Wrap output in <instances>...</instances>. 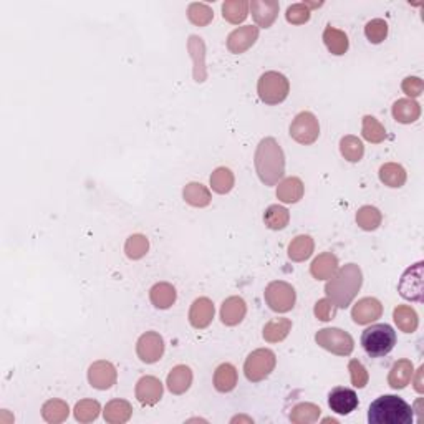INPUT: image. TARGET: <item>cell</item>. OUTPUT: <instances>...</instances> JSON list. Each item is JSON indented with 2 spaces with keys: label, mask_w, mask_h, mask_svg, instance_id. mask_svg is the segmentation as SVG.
<instances>
[{
  "label": "cell",
  "mask_w": 424,
  "mask_h": 424,
  "mask_svg": "<svg viewBox=\"0 0 424 424\" xmlns=\"http://www.w3.org/2000/svg\"><path fill=\"white\" fill-rule=\"evenodd\" d=\"M305 186L300 178H285L278 183L277 188V197L283 204H295L304 197Z\"/></svg>",
  "instance_id": "cell-24"
},
{
  "label": "cell",
  "mask_w": 424,
  "mask_h": 424,
  "mask_svg": "<svg viewBox=\"0 0 424 424\" xmlns=\"http://www.w3.org/2000/svg\"><path fill=\"white\" fill-rule=\"evenodd\" d=\"M292 332V320L290 318H272L270 322L264 327V340L267 344H281L285 340L288 333Z\"/></svg>",
  "instance_id": "cell-30"
},
{
  "label": "cell",
  "mask_w": 424,
  "mask_h": 424,
  "mask_svg": "<svg viewBox=\"0 0 424 424\" xmlns=\"http://www.w3.org/2000/svg\"><path fill=\"white\" fill-rule=\"evenodd\" d=\"M313 313L315 317L322 320V322H330V320L335 318L337 315V305L333 304L330 299H322L315 304Z\"/></svg>",
  "instance_id": "cell-49"
},
{
  "label": "cell",
  "mask_w": 424,
  "mask_h": 424,
  "mask_svg": "<svg viewBox=\"0 0 424 424\" xmlns=\"http://www.w3.org/2000/svg\"><path fill=\"white\" fill-rule=\"evenodd\" d=\"M365 35H367L369 43L373 45L385 42L388 37V24L383 19L369 20L367 27H365Z\"/></svg>",
  "instance_id": "cell-46"
},
{
  "label": "cell",
  "mask_w": 424,
  "mask_h": 424,
  "mask_svg": "<svg viewBox=\"0 0 424 424\" xmlns=\"http://www.w3.org/2000/svg\"><path fill=\"white\" fill-rule=\"evenodd\" d=\"M162 391H164V388H162V383L156 376H143L136 383L134 395H136V400L143 406H155L161 401Z\"/></svg>",
  "instance_id": "cell-17"
},
{
  "label": "cell",
  "mask_w": 424,
  "mask_h": 424,
  "mask_svg": "<svg viewBox=\"0 0 424 424\" xmlns=\"http://www.w3.org/2000/svg\"><path fill=\"white\" fill-rule=\"evenodd\" d=\"M362 285V269L356 264H346L338 269L332 278H328L325 293H327V299H330L337 305V309H346L358 295Z\"/></svg>",
  "instance_id": "cell-1"
},
{
  "label": "cell",
  "mask_w": 424,
  "mask_h": 424,
  "mask_svg": "<svg viewBox=\"0 0 424 424\" xmlns=\"http://www.w3.org/2000/svg\"><path fill=\"white\" fill-rule=\"evenodd\" d=\"M348 372H350V378H351V385H353L355 388L362 390V388L368 385L369 374L367 372V368L363 367L362 362H358V360H350Z\"/></svg>",
  "instance_id": "cell-48"
},
{
  "label": "cell",
  "mask_w": 424,
  "mask_h": 424,
  "mask_svg": "<svg viewBox=\"0 0 424 424\" xmlns=\"http://www.w3.org/2000/svg\"><path fill=\"white\" fill-rule=\"evenodd\" d=\"M421 116V105L411 98H401L393 105V118L401 125H411Z\"/></svg>",
  "instance_id": "cell-26"
},
{
  "label": "cell",
  "mask_w": 424,
  "mask_h": 424,
  "mask_svg": "<svg viewBox=\"0 0 424 424\" xmlns=\"http://www.w3.org/2000/svg\"><path fill=\"white\" fill-rule=\"evenodd\" d=\"M148 250H150V241H148V237L143 236V234H133V236L126 239L125 252L128 259H143V257L148 254Z\"/></svg>",
  "instance_id": "cell-43"
},
{
  "label": "cell",
  "mask_w": 424,
  "mask_h": 424,
  "mask_svg": "<svg viewBox=\"0 0 424 424\" xmlns=\"http://www.w3.org/2000/svg\"><path fill=\"white\" fill-rule=\"evenodd\" d=\"M423 374H424V367H419L416 378H414V390L418 391L419 395L424 393V386H423Z\"/></svg>",
  "instance_id": "cell-51"
},
{
  "label": "cell",
  "mask_w": 424,
  "mask_h": 424,
  "mask_svg": "<svg viewBox=\"0 0 424 424\" xmlns=\"http://www.w3.org/2000/svg\"><path fill=\"white\" fill-rule=\"evenodd\" d=\"M362 134L367 141L373 144H380L386 139V129L380 121L374 116L367 115L363 116V126H362Z\"/></svg>",
  "instance_id": "cell-40"
},
{
  "label": "cell",
  "mask_w": 424,
  "mask_h": 424,
  "mask_svg": "<svg viewBox=\"0 0 424 424\" xmlns=\"http://www.w3.org/2000/svg\"><path fill=\"white\" fill-rule=\"evenodd\" d=\"M214 318V304L207 297H201L192 302L191 310H189V323L196 330H204L209 327Z\"/></svg>",
  "instance_id": "cell-18"
},
{
  "label": "cell",
  "mask_w": 424,
  "mask_h": 424,
  "mask_svg": "<svg viewBox=\"0 0 424 424\" xmlns=\"http://www.w3.org/2000/svg\"><path fill=\"white\" fill-rule=\"evenodd\" d=\"M401 90H403L411 100H414V98L421 97L423 94L424 81L419 78V76H408V78H404L403 83H401Z\"/></svg>",
  "instance_id": "cell-50"
},
{
  "label": "cell",
  "mask_w": 424,
  "mask_h": 424,
  "mask_svg": "<svg viewBox=\"0 0 424 424\" xmlns=\"http://www.w3.org/2000/svg\"><path fill=\"white\" fill-rule=\"evenodd\" d=\"M255 171L265 186H275L285 174V155L274 138H264L254 156Z\"/></svg>",
  "instance_id": "cell-2"
},
{
  "label": "cell",
  "mask_w": 424,
  "mask_h": 424,
  "mask_svg": "<svg viewBox=\"0 0 424 424\" xmlns=\"http://www.w3.org/2000/svg\"><path fill=\"white\" fill-rule=\"evenodd\" d=\"M328 406L333 413L337 414H350L353 413L358 406V396L353 390L345 386H338L333 388L328 395Z\"/></svg>",
  "instance_id": "cell-16"
},
{
  "label": "cell",
  "mask_w": 424,
  "mask_h": 424,
  "mask_svg": "<svg viewBox=\"0 0 424 424\" xmlns=\"http://www.w3.org/2000/svg\"><path fill=\"white\" fill-rule=\"evenodd\" d=\"M247 305L242 297H229L220 306V322L225 327H236L246 318Z\"/></svg>",
  "instance_id": "cell-19"
},
{
  "label": "cell",
  "mask_w": 424,
  "mask_h": 424,
  "mask_svg": "<svg viewBox=\"0 0 424 424\" xmlns=\"http://www.w3.org/2000/svg\"><path fill=\"white\" fill-rule=\"evenodd\" d=\"M315 341L323 350L338 356H348L353 353L355 341L348 332L341 328H322L315 335Z\"/></svg>",
  "instance_id": "cell-7"
},
{
  "label": "cell",
  "mask_w": 424,
  "mask_h": 424,
  "mask_svg": "<svg viewBox=\"0 0 424 424\" xmlns=\"http://www.w3.org/2000/svg\"><path fill=\"white\" fill-rule=\"evenodd\" d=\"M257 93L265 105H281L290 93V81L278 71H265L257 83Z\"/></svg>",
  "instance_id": "cell-5"
},
{
  "label": "cell",
  "mask_w": 424,
  "mask_h": 424,
  "mask_svg": "<svg viewBox=\"0 0 424 424\" xmlns=\"http://www.w3.org/2000/svg\"><path fill=\"white\" fill-rule=\"evenodd\" d=\"M188 19L191 24L197 27H207L214 20V12H212V8L206 6V3L194 2L188 7Z\"/></svg>",
  "instance_id": "cell-45"
},
{
  "label": "cell",
  "mask_w": 424,
  "mask_h": 424,
  "mask_svg": "<svg viewBox=\"0 0 424 424\" xmlns=\"http://www.w3.org/2000/svg\"><path fill=\"white\" fill-rule=\"evenodd\" d=\"M116 380H118V372L113 363L106 362V360H98V362L90 365L88 383L94 390H110L116 385Z\"/></svg>",
  "instance_id": "cell-12"
},
{
  "label": "cell",
  "mask_w": 424,
  "mask_h": 424,
  "mask_svg": "<svg viewBox=\"0 0 424 424\" xmlns=\"http://www.w3.org/2000/svg\"><path fill=\"white\" fill-rule=\"evenodd\" d=\"M315 250V242L310 236H297L288 243V259L293 262H304L310 259Z\"/></svg>",
  "instance_id": "cell-31"
},
{
  "label": "cell",
  "mask_w": 424,
  "mask_h": 424,
  "mask_svg": "<svg viewBox=\"0 0 424 424\" xmlns=\"http://www.w3.org/2000/svg\"><path fill=\"white\" fill-rule=\"evenodd\" d=\"M413 374L414 367L411 360H398V362L391 367L390 374H388V385L393 388V390H404V388L411 383Z\"/></svg>",
  "instance_id": "cell-21"
},
{
  "label": "cell",
  "mask_w": 424,
  "mask_h": 424,
  "mask_svg": "<svg viewBox=\"0 0 424 424\" xmlns=\"http://www.w3.org/2000/svg\"><path fill=\"white\" fill-rule=\"evenodd\" d=\"M310 15H312V12H310V8L306 7L305 2L302 3H293L287 8V22L292 25H304L306 22L310 20Z\"/></svg>",
  "instance_id": "cell-47"
},
{
  "label": "cell",
  "mask_w": 424,
  "mask_h": 424,
  "mask_svg": "<svg viewBox=\"0 0 424 424\" xmlns=\"http://www.w3.org/2000/svg\"><path fill=\"white\" fill-rule=\"evenodd\" d=\"M166 385L173 395H184L192 385V369L186 365H178L169 372Z\"/></svg>",
  "instance_id": "cell-22"
},
{
  "label": "cell",
  "mask_w": 424,
  "mask_h": 424,
  "mask_svg": "<svg viewBox=\"0 0 424 424\" xmlns=\"http://www.w3.org/2000/svg\"><path fill=\"white\" fill-rule=\"evenodd\" d=\"M275 365H277V356L274 351L269 348H259L247 356L246 363H243V374L252 383L264 381L274 372Z\"/></svg>",
  "instance_id": "cell-6"
},
{
  "label": "cell",
  "mask_w": 424,
  "mask_h": 424,
  "mask_svg": "<svg viewBox=\"0 0 424 424\" xmlns=\"http://www.w3.org/2000/svg\"><path fill=\"white\" fill-rule=\"evenodd\" d=\"M222 17L229 24H242L249 17V2L247 0H225L222 3Z\"/></svg>",
  "instance_id": "cell-36"
},
{
  "label": "cell",
  "mask_w": 424,
  "mask_h": 424,
  "mask_svg": "<svg viewBox=\"0 0 424 424\" xmlns=\"http://www.w3.org/2000/svg\"><path fill=\"white\" fill-rule=\"evenodd\" d=\"M105 421L110 424H125L133 416V406L126 400H111L103 411Z\"/></svg>",
  "instance_id": "cell-28"
},
{
  "label": "cell",
  "mask_w": 424,
  "mask_h": 424,
  "mask_svg": "<svg viewBox=\"0 0 424 424\" xmlns=\"http://www.w3.org/2000/svg\"><path fill=\"white\" fill-rule=\"evenodd\" d=\"M290 136L299 144L309 146L320 136V125L317 116L310 111H302L295 116L290 125Z\"/></svg>",
  "instance_id": "cell-9"
},
{
  "label": "cell",
  "mask_w": 424,
  "mask_h": 424,
  "mask_svg": "<svg viewBox=\"0 0 424 424\" xmlns=\"http://www.w3.org/2000/svg\"><path fill=\"white\" fill-rule=\"evenodd\" d=\"M423 270H424V262H418L411 265V267L401 275V281L398 283V292L404 300L419 302V304L424 300Z\"/></svg>",
  "instance_id": "cell-10"
},
{
  "label": "cell",
  "mask_w": 424,
  "mask_h": 424,
  "mask_svg": "<svg viewBox=\"0 0 424 424\" xmlns=\"http://www.w3.org/2000/svg\"><path fill=\"white\" fill-rule=\"evenodd\" d=\"M396 341H398L396 332L393 327L386 323L372 325L362 333V346L372 358H381V356L391 353Z\"/></svg>",
  "instance_id": "cell-4"
},
{
  "label": "cell",
  "mask_w": 424,
  "mask_h": 424,
  "mask_svg": "<svg viewBox=\"0 0 424 424\" xmlns=\"http://www.w3.org/2000/svg\"><path fill=\"white\" fill-rule=\"evenodd\" d=\"M340 153H341V156H344L345 160L350 162L362 161V157L365 155V146H363L362 139L353 136V134L344 136L340 141Z\"/></svg>",
  "instance_id": "cell-41"
},
{
  "label": "cell",
  "mask_w": 424,
  "mask_h": 424,
  "mask_svg": "<svg viewBox=\"0 0 424 424\" xmlns=\"http://www.w3.org/2000/svg\"><path fill=\"white\" fill-rule=\"evenodd\" d=\"M383 315V305L378 299L373 297H365V299L358 300L351 309V318L358 325H368L376 322Z\"/></svg>",
  "instance_id": "cell-15"
},
{
  "label": "cell",
  "mask_w": 424,
  "mask_h": 424,
  "mask_svg": "<svg viewBox=\"0 0 424 424\" xmlns=\"http://www.w3.org/2000/svg\"><path fill=\"white\" fill-rule=\"evenodd\" d=\"M188 50L191 53L194 62V80L197 83L206 81L207 71H206V45L202 42L201 37L197 35H191L188 42Z\"/></svg>",
  "instance_id": "cell-20"
},
{
  "label": "cell",
  "mask_w": 424,
  "mask_h": 424,
  "mask_svg": "<svg viewBox=\"0 0 424 424\" xmlns=\"http://www.w3.org/2000/svg\"><path fill=\"white\" fill-rule=\"evenodd\" d=\"M264 222L269 229H272V231H282V229H285L288 222H290V212H288L287 207L272 204L265 211Z\"/></svg>",
  "instance_id": "cell-39"
},
{
  "label": "cell",
  "mask_w": 424,
  "mask_h": 424,
  "mask_svg": "<svg viewBox=\"0 0 424 424\" xmlns=\"http://www.w3.org/2000/svg\"><path fill=\"white\" fill-rule=\"evenodd\" d=\"M239 373L237 368L231 363H222L214 372V388L219 393H231L237 386Z\"/></svg>",
  "instance_id": "cell-25"
},
{
  "label": "cell",
  "mask_w": 424,
  "mask_h": 424,
  "mask_svg": "<svg viewBox=\"0 0 424 424\" xmlns=\"http://www.w3.org/2000/svg\"><path fill=\"white\" fill-rule=\"evenodd\" d=\"M320 414H322L320 406L313 403H299L293 406L288 418L293 424H312L318 421Z\"/></svg>",
  "instance_id": "cell-37"
},
{
  "label": "cell",
  "mask_w": 424,
  "mask_h": 424,
  "mask_svg": "<svg viewBox=\"0 0 424 424\" xmlns=\"http://www.w3.org/2000/svg\"><path fill=\"white\" fill-rule=\"evenodd\" d=\"M381 212L374 206H363L356 212V224H358L360 229H363V231L367 232L376 231L381 225Z\"/></svg>",
  "instance_id": "cell-38"
},
{
  "label": "cell",
  "mask_w": 424,
  "mask_h": 424,
  "mask_svg": "<svg viewBox=\"0 0 424 424\" xmlns=\"http://www.w3.org/2000/svg\"><path fill=\"white\" fill-rule=\"evenodd\" d=\"M183 197L192 207H207L211 204V191L201 183H189L183 189Z\"/></svg>",
  "instance_id": "cell-32"
},
{
  "label": "cell",
  "mask_w": 424,
  "mask_h": 424,
  "mask_svg": "<svg viewBox=\"0 0 424 424\" xmlns=\"http://www.w3.org/2000/svg\"><path fill=\"white\" fill-rule=\"evenodd\" d=\"M138 358L143 363L153 365L160 362L164 355V340L157 332H146L136 341Z\"/></svg>",
  "instance_id": "cell-11"
},
{
  "label": "cell",
  "mask_w": 424,
  "mask_h": 424,
  "mask_svg": "<svg viewBox=\"0 0 424 424\" xmlns=\"http://www.w3.org/2000/svg\"><path fill=\"white\" fill-rule=\"evenodd\" d=\"M337 270L338 259L332 252H323V254H320L317 259L313 260L312 265H310V274H312L313 278H317V281H328V278H332L333 275L337 274Z\"/></svg>",
  "instance_id": "cell-23"
},
{
  "label": "cell",
  "mask_w": 424,
  "mask_h": 424,
  "mask_svg": "<svg viewBox=\"0 0 424 424\" xmlns=\"http://www.w3.org/2000/svg\"><path fill=\"white\" fill-rule=\"evenodd\" d=\"M259 38V27L254 25H243L231 31L227 37V48L234 55H241L247 52Z\"/></svg>",
  "instance_id": "cell-13"
},
{
  "label": "cell",
  "mask_w": 424,
  "mask_h": 424,
  "mask_svg": "<svg viewBox=\"0 0 424 424\" xmlns=\"http://www.w3.org/2000/svg\"><path fill=\"white\" fill-rule=\"evenodd\" d=\"M413 411L400 396L383 395L369 406L368 421L369 424H409L413 423Z\"/></svg>",
  "instance_id": "cell-3"
},
{
  "label": "cell",
  "mask_w": 424,
  "mask_h": 424,
  "mask_svg": "<svg viewBox=\"0 0 424 424\" xmlns=\"http://www.w3.org/2000/svg\"><path fill=\"white\" fill-rule=\"evenodd\" d=\"M408 174L398 162H386L380 168V181L388 188H403Z\"/></svg>",
  "instance_id": "cell-33"
},
{
  "label": "cell",
  "mask_w": 424,
  "mask_h": 424,
  "mask_svg": "<svg viewBox=\"0 0 424 424\" xmlns=\"http://www.w3.org/2000/svg\"><path fill=\"white\" fill-rule=\"evenodd\" d=\"M393 320L398 328L404 333H414L419 327V318L416 310L409 305H398L393 310Z\"/></svg>",
  "instance_id": "cell-35"
},
{
  "label": "cell",
  "mask_w": 424,
  "mask_h": 424,
  "mask_svg": "<svg viewBox=\"0 0 424 424\" xmlns=\"http://www.w3.org/2000/svg\"><path fill=\"white\" fill-rule=\"evenodd\" d=\"M264 297L267 305L270 306V310H274V312L277 313L290 312L297 302L295 288L288 282L283 281L270 282L269 285L265 287Z\"/></svg>",
  "instance_id": "cell-8"
},
{
  "label": "cell",
  "mask_w": 424,
  "mask_h": 424,
  "mask_svg": "<svg viewBox=\"0 0 424 424\" xmlns=\"http://www.w3.org/2000/svg\"><path fill=\"white\" fill-rule=\"evenodd\" d=\"M234 184H236V178H234V173L229 168H218L211 174V188L214 192H231Z\"/></svg>",
  "instance_id": "cell-42"
},
{
  "label": "cell",
  "mask_w": 424,
  "mask_h": 424,
  "mask_svg": "<svg viewBox=\"0 0 424 424\" xmlns=\"http://www.w3.org/2000/svg\"><path fill=\"white\" fill-rule=\"evenodd\" d=\"M176 299H178V292H176L174 285H171L169 282H160L151 287L150 300L156 309L168 310L174 305Z\"/></svg>",
  "instance_id": "cell-27"
},
{
  "label": "cell",
  "mask_w": 424,
  "mask_h": 424,
  "mask_svg": "<svg viewBox=\"0 0 424 424\" xmlns=\"http://www.w3.org/2000/svg\"><path fill=\"white\" fill-rule=\"evenodd\" d=\"M70 414L69 403L63 400H48L42 406V418L50 424H58L66 421Z\"/></svg>",
  "instance_id": "cell-34"
},
{
  "label": "cell",
  "mask_w": 424,
  "mask_h": 424,
  "mask_svg": "<svg viewBox=\"0 0 424 424\" xmlns=\"http://www.w3.org/2000/svg\"><path fill=\"white\" fill-rule=\"evenodd\" d=\"M101 411V406L97 400H81L75 404L73 414L75 419L80 423H92L98 419Z\"/></svg>",
  "instance_id": "cell-44"
},
{
  "label": "cell",
  "mask_w": 424,
  "mask_h": 424,
  "mask_svg": "<svg viewBox=\"0 0 424 424\" xmlns=\"http://www.w3.org/2000/svg\"><path fill=\"white\" fill-rule=\"evenodd\" d=\"M323 42L327 45L328 52L332 53V55H345L346 52H348L350 47V40L348 35L345 34L344 30L335 29V27L328 25L327 29L323 31Z\"/></svg>",
  "instance_id": "cell-29"
},
{
  "label": "cell",
  "mask_w": 424,
  "mask_h": 424,
  "mask_svg": "<svg viewBox=\"0 0 424 424\" xmlns=\"http://www.w3.org/2000/svg\"><path fill=\"white\" fill-rule=\"evenodd\" d=\"M249 10L252 12L257 27L270 29L274 22L277 20L281 6H278L277 0H252L249 2Z\"/></svg>",
  "instance_id": "cell-14"
}]
</instances>
